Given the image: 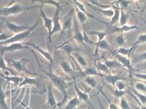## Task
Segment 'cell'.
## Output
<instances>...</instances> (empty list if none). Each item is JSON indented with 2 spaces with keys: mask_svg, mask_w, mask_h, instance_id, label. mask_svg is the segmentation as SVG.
I'll return each instance as SVG.
<instances>
[{
  "mask_svg": "<svg viewBox=\"0 0 146 109\" xmlns=\"http://www.w3.org/2000/svg\"><path fill=\"white\" fill-rule=\"evenodd\" d=\"M120 105L122 109H129V105L127 102L124 98H122L121 100Z\"/></svg>",
  "mask_w": 146,
  "mask_h": 109,
  "instance_id": "obj_44",
  "label": "cell"
},
{
  "mask_svg": "<svg viewBox=\"0 0 146 109\" xmlns=\"http://www.w3.org/2000/svg\"><path fill=\"white\" fill-rule=\"evenodd\" d=\"M62 9V6L56 7V10L52 18L53 20V30L51 35L52 36L56 33L62 31V26L60 22V14Z\"/></svg>",
  "mask_w": 146,
  "mask_h": 109,
  "instance_id": "obj_7",
  "label": "cell"
},
{
  "mask_svg": "<svg viewBox=\"0 0 146 109\" xmlns=\"http://www.w3.org/2000/svg\"><path fill=\"white\" fill-rule=\"evenodd\" d=\"M107 30L106 32L108 34H113L115 33H123L128 32L133 30H138L139 27L135 24L133 25L129 26L125 25L123 26H107Z\"/></svg>",
  "mask_w": 146,
  "mask_h": 109,
  "instance_id": "obj_4",
  "label": "cell"
},
{
  "mask_svg": "<svg viewBox=\"0 0 146 109\" xmlns=\"http://www.w3.org/2000/svg\"><path fill=\"white\" fill-rule=\"evenodd\" d=\"M77 17L76 19L79 20L82 25H84L86 24L87 20V16L86 14L78 9L77 12Z\"/></svg>",
  "mask_w": 146,
  "mask_h": 109,
  "instance_id": "obj_29",
  "label": "cell"
},
{
  "mask_svg": "<svg viewBox=\"0 0 146 109\" xmlns=\"http://www.w3.org/2000/svg\"><path fill=\"white\" fill-rule=\"evenodd\" d=\"M136 96L138 97L139 99L141 101V102L143 104H145L146 103V96L142 94H139V93H135Z\"/></svg>",
  "mask_w": 146,
  "mask_h": 109,
  "instance_id": "obj_47",
  "label": "cell"
},
{
  "mask_svg": "<svg viewBox=\"0 0 146 109\" xmlns=\"http://www.w3.org/2000/svg\"><path fill=\"white\" fill-rule=\"evenodd\" d=\"M125 93L126 92L124 91H120V90H117V89L114 91V95L117 98L122 97L125 94Z\"/></svg>",
  "mask_w": 146,
  "mask_h": 109,
  "instance_id": "obj_43",
  "label": "cell"
},
{
  "mask_svg": "<svg viewBox=\"0 0 146 109\" xmlns=\"http://www.w3.org/2000/svg\"><path fill=\"white\" fill-rule=\"evenodd\" d=\"M100 49L103 50H107L110 49V46H109V43L106 41V40H103L101 41L98 45L96 46V50H95V58H96L98 56V53L99 49Z\"/></svg>",
  "mask_w": 146,
  "mask_h": 109,
  "instance_id": "obj_24",
  "label": "cell"
},
{
  "mask_svg": "<svg viewBox=\"0 0 146 109\" xmlns=\"http://www.w3.org/2000/svg\"><path fill=\"white\" fill-rule=\"evenodd\" d=\"M119 4L120 5V8L125 9L128 8L132 3V1H119Z\"/></svg>",
  "mask_w": 146,
  "mask_h": 109,
  "instance_id": "obj_40",
  "label": "cell"
},
{
  "mask_svg": "<svg viewBox=\"0 0 146 109\" xmlns=\"http://www.w3.org/2000/svg\"><path fill=\"white\" fill-rule=\"evenodd\" d=\"M39 18L37 20L36 23L32 26L30 27V29L21 33L15 34L12 37L5 41L0 42V46H7L12 44L19 43L20 42L25 40L31 35L32 32L34 30L39 24Z\"/></svg>",
  "mask_w": 146,
  "mask_h": 109,
  "instance_id": "obj_3",
  "label": "cell"
},
{
  "mask_svg": "<svg viewBox=\"0 0 146 109\" xmlns=\"http://www.w3.org/2000/svg\"><path fill=\"white\" fill-rule=\"evenodd\" d=\"M133 74L136 78H139L141 79L144 80L146 81V74L133 73Z\"/></svg>",
  "mask_w": 146,
  "mask_h": 109,
  "instance_id": "obj_46",
  "label": "cell"
},
{
  "mask_svg": "<svg viewBox=\"0 0 146 109\" xmlns=\"http://www.w3.org/2000/svg\"><path fill=\"white\" fill-rule=\"evenodd\" d=\"M4 20H5V25L7 29L15 34H18L21 33L30 29V27H29L26 24L21 26L9 22V21H7L6 19L4 18Z\"/></svg>",
  "mask_w": 146,
  "mask_h": 109,
  "instance_id": "obj_10",
  "label": "cell"
},
{
  "mask_svg": "<svg viewBox=\"0 0 146 109\" xmlns=\"http://www.w3.org/2000/svg\"><path fill=\"white\" fill-rule=\"evenodd\" d=\"M43 6L40 4V15L43 20L44 27L48 30V42L49 44L52 41V36L51 33L53 30V20L52 19L46 16L43 9Z\"/></svg>",
  "mask_w": 146,
  "mask_h": 109,
  "instance_id": "obj_6",
  "label": "cell"
},
{
  "mask_svg": "<svg viewBox=\"0 0 146 109\" xmlns=\"http://www.w3.org/2000/svg\"><path fill=\"white\" fill-rule=\"evenodd\" d=\"M74 31L73 38L76 40L78 43H82L85 41L84 35L81 32L79 28L76 17L74 18Z\"/></svg>",
  "mask_w": 146,
  "mask_h": 109,
  "instance_id": "obj_14",
  "label": "cell"
},
{
  "mask_svg": "<svg viewBox=\"0 0 146 109\" xmlns=\"http://www.w3.org/2000/svg\"><path fill=\"white\" fill-rule=\"evenodd\" d=\"M139 67L141 68V69H146V61L144 62L142 64H141Z\"/></svg>",
  "mask_w": 146,
  "mask_h": 109,
  "instance_id": "obj_49",
  "label": "cell"
},
{
  "mask_svg": "<svg viewBox=\"0 0 146 109\" xmlns=\"http://www.w3.org/2000/svg\"><path fill=\"white\" fill-rule=\"evenodd\" d=\"M98 101L99 103L100 106V108H101V109H104V107H103V105L101 104V103H100V101L99 99H98Z\"/></svg>",
  "mask_w": 146,
  "mask_h": 109,
  "instance_id": "obj_51",
  "label": "cell"
},
{
  "mask_svg": "<svg viewBox=\"0 0 146 109\" xmlns=\"http://www.w3.org/2000/svg\"><path fill=\"white\" fill-rule=\"evenodd\" d=\"M146 61V51L139 54L134 55L133 57L132 62L133 64H137L141 62Z\"/></svg>",
  "mask_w": 146,
  "mask_h": 109,
  "instance_id": "obj_23",
  "label": "cell"
},
{
  "mask_svg": "<svg viewBox=\"0 0 146 109\" xmlns=\"http://www.w3.org/2000/svg\"><path fill=\"white\" fill-rule=\"evenodd\" d=\"M136 47L133 46L130 48H120L116 51L114 52V54H119L124 56L129 57L130 55V54L132 53V51L134 50Z\"/></svg>",
  "mask_w": 146,
  "mask_h": 109,
  "instance_id": "obj_20",
  "label": "cell"
},
{
  "mask_svg": "<svg viewBox=\"0 0 146 109\" xmlns=\"http://www.w3.org/2000/svg\"><path fill=\"white\" fill-rule=\"evenodd\" d=\"M115 56L121 65L126 67L130 73H133L135 68L132 62L128 57L119 54H116Z\"/></svg>",
  "mask_w": 146,
  "mask_h": 109,
  "instance_id": "obj_13",
  "label": "cell"
},
{
  "mask_svg": "<svg viewBox=\"0 0 146 109\" xmlns=\"http://www.w3.org/2000/svg\"><path fill=\"white\" fill-rule=\"evenodd\" d=\"M126 38L123 36L122 33L117 36L115 38L116 42L117 45L120 46H123L125 43Z\"/></svg>",
  "mask_w": 146,
  "mask_h": 109,
  "instance_id": "obj_36",
  "label": "cell"
},
{
  "mask_svg": "<svg viewBox=\"0 0 146 109\" xmlns=\"http://www.w3.org/2000/svg\"><path fill=\"white\" fill-rule=\"evenodd\" d=\"M0 75L2 76L3 78L7 79L8 80V81H13V82H14V83H15L16 85H18L20 82H22V80H23V79H23V78H20V77H6V76H4L3 75L1 74V73H0Z\"/></svg>",
  "mask_w": 146,
  "mask_h": 109,
  "instance_id": "obj_37",
  "label": "cell"
},
{
  "mask_svg": "<svg viewBox=\"0 0 146 109\" xmlns=\"http://www.w3.org/2000/svg\"><path fill=\"white\" fill-rule=\"evenodd\" d=\"M143 109H146V108H143Z\"/></svg>",
  "mask_w": 146,
  "mask_h": 109,
  "instance_id": "obj_54",
  "label": "cell"
},
{
  "mask_svg": "<svg viewBox=\"0 0 146 109\" xmlns=\"http://www.w3.org/2000/svg\"><path fill=\"white\" fill-rule=\"evenodd\" d=\"M82 76H84L85 77L87 76H92L93 75H97V76L104 78L105 75L99 73L97 70V69L94 67H90L87 68L84 71L82 72Z\"/></svg>",
  "mask_w": 146,
  "mask_h": 109,
  "instance_id": "obj_17",
  "label": "cell"
},
{
  "mask_svg": "<svg viewBox=\"0 0 146 109\" xmlns=\"http://www.w3.org/2000/svg\"><path fill=\"white\" fill-rule=\"evenodd\" d=\"M129 19V14L126 13L124 10L123 9L120 8V21L121 26L125 25L127 23Z\"/></svg>",
  "mask_w": 146,
  "mask_h": 109,
  "instance_id": "obj_26",
  "label": "cell"
},
{
  "mask_svg": "<svg viewBox=\"0 0 146 109\" xmlns=\"http://www.w3.org/2000/svg\"><path fill=\"white\" fill-rule=\"evenodd\" d=\"M3 25V22H2L0 23V33H1L2 32V28Z\"/></svg>",
  "mask_w": 146,
  "mask_h": 109,
  "instance_id": "obj_50",
  "label": "cell"
},
{
  "mask_svg": "<svg viewBox=\"0 0 146 109\" xmlns=\"http://www.w3.org/2000/svg\"><path fill=\"white\" fill-rule=\"evenodd\" d=\"M74 9H72L63 18V26L61 31L62 34L72 29L73 21H74L73 17L74 14Z\"/></svg>",
  "mask_w": 146,
  "mask_h": 109,
  "instance_id": "obj_9",
  "label": "cell"
},
{
  "mask_svg": "<svg viewBox=\"0 0 146 109\" xmlns=\"http://www.w3.org/2000/svg\"><path fill=\"white\" fill-rule=\"evenodd\" d=\"M9 63L10 64L17 72L25 73L29 74H33L29 72L26 68L27 64L29 61V59L23 58L19 61H15L11 59H6Z\"/></svg>",
  "mask_w": 146,
  "mask_h": 109,
  "instance_id": "obj_5",
  "label": "cell"
},
{
  "mask_svg": "<svg viewBox=\"0 0 146 109\" xmlns=\"http://www.w3.org/2000/svg\"><path fill=\"white\" fill-rule=\"evenodd\" d=\"M13 36L9 35L8 33H2L0 35V42L5 41L12 37Z\"/></svg>",
  "mask_w": 146,
  "mask_h": 109,
  "instance_id": "obj_45",
  "label": "cell"
},
{
  "mask_svg": "<svg viewBox=\"0 0 146 109\" xmlns=\"http://www.w3.org/2000/svg\"><path fill=\"white\" fill-rule=\"evenodd\" d=\"M48 97H47V102L45 105L42 106V108L46 109H55L58 104L56 102L55 97L54 95L53 91L52 90V86L50 84L48 86Z\"/></svg>",
  "mask_w": 146,
  "mask_h": 109,
  "instance_id": "obj_8",
  "label": "cell"
},
{
  "mask_svg": "<svg viewBox=\"0 0 146 109\" xmlns=\"http://www.w3.org/2000/svg\"><path fill=\"white\" fill-rule=\"evenodd\" d=\"M62 48L64 52L67 55L69 58H71V55L74 51V49L72 47L68 44H65L63 45Z\"/></svg>",
  "mask_w": 146,
  "mask_h": 109,
  "instance_id": "obj_34",
  "label": "cell"
},
{
  "mask_svg": "<svg viewBox=\"0 0 146 109\" xmlns=\"http://www.w3.org/2000/svg\"><path fill=\"white\" fill-rule=\"evenodd\" d=\"M135 88L139 91L146 92V85L143 83H140V82L136 83L135 85Z\"/></svg>",
  "mask_w": 146,
  "mask_h": 109,
  "instance_id": "obj_42",
  "label": "cell"
},
{
  "mask_svg": "<svg viewBox=\"0 0 146 109\" xmlns=\"http://www.w3.org/2000/svg\"><path fill=\"white\" fill-rule=\"evenodd\" d=\"M96 67H97V69H99L100 71L105 73H107L109 71V69L107 67L105 64L102 63L100 61L98 62L97 65H96Z\"/></svg>",
  "mask_w": 146,
  "mask_h": 109,
  "instance_id": "obj_39",
  "label": "cell"
},
{
  "mask_svg": "<svg viewBox=\"0 0 146 109\" xmlns=\"http://www.w3.org/2000/svg\"><path fill=\"white\" fill-rule=\"evenodd\" d=\"M80 100L78 98L74 97L71 99L68 103L66 107L63 109H74L77 107L80 104Z\"/></svg>",
  "mask_w": 146,
  "mask_h": 109,
  "instance_id": "obj_27",
  "label": "cell"
},
{
  "mask_svg": "<svg viewBox=\"0 0 146 109\" xmlns=\"http://www.w3.org/2000/svg\"><path fill=\"white\" fill-rule=\"evenodd\" d=\"M21 104L23 105V107H25V108L26 109H31L30 108H29V107H27L26 105H25L24 104H22V103H21Z\"/></svg>",
  "mask_w": 146,
  "mask_h": 109,
  "instance_id": "obj_52",
  "label": "cell"
},
{
  "mask_svg": "<svg viewBox=\"0 0 146 109\" xmlns=\"http://www.w3.org/2000/svg\"><path fill=\"white\" fill-rule=\"evenodd\" d=\"M144 22H145V24H146V21H145V20H144Z\"/></svg>",
  "mask_w": 146,
  "mask_h": 109,
  "instance_id": "obj_53",
  "label": "cell"
},
{
  "mask_svg": "<svg viewBox=\"0 0 146 109\" xmlns=\"http://www.w3.org/2000/svg\"><path fill=\"white\" fill-rule=\"evenodd\" d=\"M25 45H29V46H31L32 47L35 49V50L38 51L47 60L49 61L50 63V66H51L52 63H53V58H52V56L48 52L45 51L44 50L41 49L39 46H37L35 44L31 43H25Z\"/></svg>",
  "mask_w": 146,
  "mask_h": 109,
  "instance_id": "obj_15",
  "label": "cell"
},
{
  "mask_svg": "<svg viewBox=\"0 0 146 109\" xmlns=\"http://www.w3.org/2000/svg\"><path fill=\"white\" fill-rule=\"evenodd\" d=\"M115 86H116L117 90H120V91H123V90L126 88V85H125V83L121 80L117 81L116 83Z\"/></svg>",
  "mask_w": 146,
  "mask_h": 109,
  "instance_id": "obj_41",
  "label": "cell"
},
{
  "mask_svg": "<svg viewBox=\"0 0 146 109\" xmlns=\"http://www.w3.org/2000/svg\"><path fill=\"white\" fill-rule=\"evenodd\" d=\"M105 80L107 83L111 84L115 86L116 83L120 80L122 79V77L120 74L115 75H105Z\"/></svg>",
  "mask_w": 146,
  "mask_h": 109,
  "instance_id": "obj_18",
  "label": "cell"
},
{
  "mask_svg": "<svg viewBox=\"0 0 146 109\" xmlns=\"http://www.w3.org/2000/svg\"><path fill=\"white\" fill-rule=\"evenodd\" d=\"M74 87L77 93L79 100L80 101H82L84 102H88L89 99V96L87 92H82V91H81L76 84H75Z\"/></svg>",
  "mask_w": 146,
  "mask_h": 109,
  "instance_id": "obj_19",
  "label": "cell"
},
{
  "mask_svg": "<svg viewBox=\"0 0 146 109\" xmlns=\"http://www.w3.org/2000/svg\"><path fill=\"white\" fill-rule=\"evenodd\" d=\"M76 59L79 64L82 67H86L87 66V62L86 58L81 55H76Z\"/></svg>",
  "mask_w": 146,
  "mask_h": 109,
  "instance_id": "obj_38",
  "label": "cell"
},
{
  "mask_svg": "<svg viewBox=\"0 0 146 109\" xmlns=\"http://www.w3.org/2000/svg\"><path fill=\"white\" fill-rule=\"evenodd\" d=\"M84 80L89 86L92 88H95L98 85L97 81L93 76H86L84 78Z\"/></svg>",
  "mask_w": 146,
  "mask_h": 109,
  "instance_id": "obj_30",
  "label": "cell"
},
{
  "mask_svg": "<svg viewBox=\"0 0 146 109\" xmlns=\"http://www.w3.org/2000/svg\"><path fill=\"white\" fill-rule=\"evenodd\" d=\"M25 44L15 43L7 46H0V54H4L6 52L21 49H27L28 47L24 45Z\"/></svg>",
  "mask_w": 146,
  "mask_h": 109,
  "instance_id": "obj_11",
  "label": "cell"
},
{
  "mask_svg": "<svg viewBox=\"0 0 146 109\" xmlns=\"http://www.w3.org/2000/svg\"><path fill=\"white\" fill-rule=\"evenodd\" d=\"M3 55L0 54V69H1L3 72H9L13 75H16V73L12 69L7 67V65L3 59Z\"/></svg>",
  "mask_w": 146,
  "mask_h": 109,
  "instance_id": "obj_25",
  "label": "cell"
},
{
  "mask_svg": "<svg viewBox=\"0 0 146 109\" xmlns=\"http://www.w3.org/2000/svg\"><path fill=\"white\" fill-rule=\"evenodd\" d=\"M33 54L35 55L38 64V71L47 76L50 79L51 82L54 84V85L63 94L64 96L63 99H62L61 102L58 104L59 107L62 106L65 103L68 97L66 85L65 81L61 77L58 76L52 72L51 66L50 67V70L48 71L44 69L42 67V65L40 64L37 57L35 54L34 53H33Z\"/></svg>",
  "mask_w": 146,
  "mask_h": 109,
  "instance_id": "obj_1",
  "label": "cell"
},
{
  "mask_svg": "<svg viewBox=\"0 0 146 109\" xmlns=\"http://www.w3.org/2000/svg\"><path fill=\"white\" fill-rule=\"evenodd\" d=\"M60 67L62 69L65 73L73 75V70L68 62L66 61H62L60 63Z\"/></svg>",
  "mask_w": 146,
  "mask_h": 109,
  "instance_id": "obj_22",
  "label": "cell"
},
{
  "mask_svg": "<svg viewBox=\"0 0 146 109\" xmlns=\"http://www.w3.org/2000/svg\"><path fill=\"white\" fill-rule=\"evenodd\" d=\"M104 63L109 69L115 68L120 67L121 65L118 61L116 60L106 61Z\"/></svg>",
  "mask_w": 146,
  "mask_h": 109,
  "instance_id": "obj_32",
  "label": "cell"
},
{
  "mask_svg": "<svg viewBox=\"0 0 146 109\" xmlns=\"http://www.w3.org/2000/svg\"><path fill=\"white\" fill-rule=\"evenodd\" d=\"M89 34L91 35H96L98 37V42L95 43L96 46L98 45L104 39L105 37L107 36V34L106 32L91 31L89 32Z\"/></svg>",
  "mask_w": 146,
  "mask_h": 109,
  "instance_id": "obj_28",
  "label": "cell"
},
{
  "mask_svg": "<svg viewBox=\"0 0 146 109\" xmlns=\"http://www.w3.org/2000/svg\"><path fill=\"white\" fill-rule=\"evenodd\" d=\"M97 10L99 11L103 15L107 18H111L115 14L114 10L112 9H98Z\"/></svg>",
  "mask_w": 146,
  "mask_h": 109,
  "instance_id": "obj_31",
  "label": "cell"
},
{
  "mask_svg": "<svg viewBox=\"0 0 146 109\" xmlns=\"http://www.w3.org/2000/svg\"><path fill=\"white\" fill-rule=\"evenodd\" d=\"M40 6L25 7L19 3H14L13 5L5 7L0 8V15L6 17L11 15H16L24 11L38 7Z\"/></svg>",
  "mask_w": 146,
  "mask_h": 109,
  "instance_id": "obj_2",
  "label": "cell"
},
{
  "mask_svg": "<svg viewBox=\"0 0 146 109\" xmlns=\"http://www.w3.org/2000/svg\"><path fill=\"white\" fill-rule=\"evenodd\" d=\"M109 109H119L118 107L115 104H111L110 105V108Z\"/></svg>",
  "mask_w": 146,
  "mask_h": 109,
  "instance_id": "obj_48",
  "label": "cell"
},
{
  "mask_svg": "<svg viewBox=\"0 0 146 109\" xmlns=\"http://www.w3.org/2000/svg\"><path fill=\"white\" fill-rule=\"evenodd\" d=\"M37 2H39L40 4L44 6V5H53V6H55L56 7H60L61 6V3L60 2L57 1H38Z\"/></svg>",
  "mask_w": 146,
  "mask_h": 109,
  "instance_id": "obj_33",
  "label": "cell"
},
{
  "mask_svg": "<svg viewBox=\"0 0 146 109\" xmlns=\"http://www.w3.org/2000/svg\"><path fill=\"white\" fill-rule=\"evenodd\" d=\"M1 82L0 80V107L3 109H9L6 102V94L2 89Z\"/></svg>",
  "mask_w": 146,
  "mask_h": 109,
  "instance_id": "obj_21",
  "label": "cell"
},
{
  "mask_svg": "<svg viewBox=\"0 0 146 109\" xmlns=\"http://www.w3.org/2000/svg\"><path fill=\"white\" fill-rule=\"evenodd\" d=\"M145 82H146V81H145Z\"/></svg>",
  "mask_w": 146,
  "mask_h": 109,
  "instance_id": "obj_55",
  "label": "cell"
},
{
  "mask_svg": "<svg viewBox=\"0 0 146 109\" xmlns=\"http://www.w3.org/2000/svg\"><path fill=\"white\" fill-rule=\"evenodd\" d=\"M146 43V34H142L139 36L137 41L134 43L133 46L136 47L137 45Z\"/></svg>",
  "mask_w": 146,
  "mask_h": 109,
  "instance_id": "obj_35",
  "label": "cell"
},
{
  "mask_svg": "<svg viewBox=\"0 0 146 109\" xmlns=\"http://www.w3.org/2000/svg\"><path fill=\"white\" fill-rule=\"evenodd\" d=\"M113 7H114L115 14L113 17L111 18L110 21L108 22L103 21L102 23L104 24L106 26L115 25L118 21H119L120 17V8L115 6H113Z\"/></svg>",
  "mask_w": 146,
  "mask_h": 109,
  "instance_id": "obj_16",
  "label": "cell"
},
{
  "mask_svg": "<svg viewBox=\"0 0 146 109\" xmlns=\"http://www.w3.org/2000/svg\"><path fill=\"white\" fill-rule=\"evenodd\" d=\"M33 85L37 88L41 89L43 86V81L40 78H31L25 77L20 85L19 87L26 85Z\"/></svg>",
  "mask_w": 146,
  "mask_h": 109,
  "instance_id": "obj_12",
  "label": "cell"
}]
</instances>
